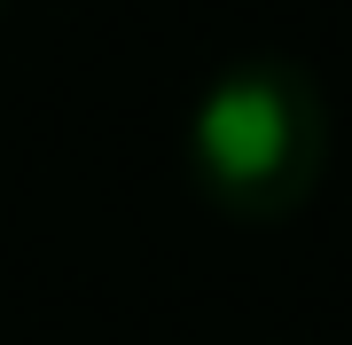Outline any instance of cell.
Returning <instances> with one entry per match:
<instances>
[{
    "instance_id": "1",
    "label": "cell",
    "mask_w": 352,
    "mask_h": 345,
    "mask_svg": "<svg viewBox=\"0 0 352 345\" xmlns=\"http://www.w3.org/2000/svg\"><path fill=\"white\" fill-rule=\"evenodd\" d=\"M188 173L204 205L243 228H282L314 205L329 173V103L314 71L289 55L227 63L196 94L188 118Z\"/></svg>"
}]
</instances>
